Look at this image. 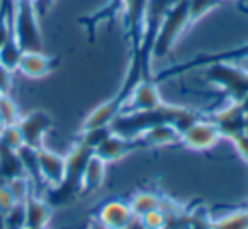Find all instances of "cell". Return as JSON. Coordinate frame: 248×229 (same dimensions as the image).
<instances>
[{"mask_svg":"<svg viewBox=\"0 0 248 229\" xmlns=\"http://www.w3.org/2000/svg\"><path fill=\"white\" fill-rule=\"evenodd\" d=\"M180 136L182 133L177 129V126H173L172 122H163L150 127L136 139L141 143L143 148H163L180 144Z\"/></svg>","mask_w":248,"mask_h":229,"instance_id":"cell-16","label":"cell"},{"mask_svg":"<svg viewBox=\"0 0 248 229\" xmlns=\"http://www.w3.org/2000/svg\"><path fill=\"white\" fill-rule=\"evenodd\" d=\"M204 116H206V112H201V110L163 102L162 106L155 107V109L121 112L110 124V131L123 137L136 139L145 131H148L150 127L156 126V124L172 122L180 133H184L190 124H194Z\"/></svg>","mask_w":248,"mask_h":229,"instance_id":"cell-1","label":"cell"},{"mask_svg":"<svg viewBox=\"0 0 248 229\" xmlns=\"http://www.w3.org/2000/svg\"><path fill=\"white\" fill-rule=\"evenodd\" d=\"M189 28V0H175L160 24L152 60L165 58Z\"/></svg>","mask_w":248,"mask_h":229,"instance_id":"cell-4","label":"cell"},{"mask_svg":"<svg viewBox=\"0 0 248 229\" xmlns=\"http://www.w3.org/2000/svg\"><path fill=\"white\" fill-rule=\"evenodd\" d=\"M85 229H109V228H107V226H104L102 222L99 221V219L93 217L92 221H90L89 224L85 226Z\"/></svg>","mask_w":248,"mask_h":229,"instance_id":"cell-33","label":"cell"},{"mask_svg":"<svg viewBox=\"0 0 248 229\" xmlns=\"http://www.w3.org/2000/svg\"><path fill=\"white\" fill-rule=\"evenodd\" d=\"M26 171L22 167V161L19 153L14 150L0 144V180H12V178L24 177Z\"/></svg>","mask_w":248,"mask_h":229,"instance_id":"cell-19","label":"cell"},{"mask_svg":"<svg viewBox=\"0 0 248 229\" xmlns=\"http://www.w3.org/2000/svg\"><path fill=\"white\" fill-rule=\"evenodd\" d=\"M39 19L34 0H14L12 36L22 51H43Z\"/></svg>","mask_w":248,"mask_h":229,"instance_id":"cell-5","label":"cell"},{"mask_svg":"<svg viewBox=\"0 0 248 229\" xmlns=\"http://www.w3.org/2000/svg\"><path fill=\"white\" fill-rule=\"evenodd\" d=\"M226 0H189V26L192 28L197 21L209 14L211 11L223 5Z\"/></svg>","mask_w":248,"mask_h":229,"instance_id":"cell-23","label":"cell"},{"mask_svg":"<svg viewBox=\"0 0 248 229\" xmlns=\"http://www.w3.org/2000/svg\"><path fill=\"white\" fill-rule=\"evenodd\" d=\"M38 163H39L41 180L43 183H46V187H55V185L62 183L63 177H65V167H66L65 156H62V154L43 146L38 150Z\"/></svg>","mask_w":248,"mask_h":229,"instance_id":"cell-14","label":"cell"},{"mask_svg":"<svg viewBox=\"0 0 248 229\" xmlns=\"http://www.w3.org/2000/svg\"><path fill=\"white\" fill-rule=\"evenodd\" d=\"M53 124L55 122H53L51 114L43 109H34L21 116L17 126L21 129L26 146L39 150V148L45 146V137L53 129Z\"/></svg>","mask_w":248,"mask_h":229,"instance_id":"cell-8","label":"cell"},{"mask_svg":"<svg viewBox=\"0 0 248 229\" xmlns=\"http://www.w3.org/2000/svg\"><path fill=\"white\" fill-rule=\"evenodd\" d=\"M163 99L160 95L158 83L153 78H145L131 90L128 99L124 100L121 112H136V110H148L162 106Z\"/></svg>","mask_w":248,"mask_h":229,"instance_id":"cell-10","label":"cell"},{"mask_svg":"<svg viewBox=\"0 0 248 229\" xmlns=\"http://www.w3.org/2000/svg\"><path fill=\"white\" fill-rule=\"evenodd\" d=\"M26 228V204L16 202L5 212V229H22Z\"/></svg>","mask_w":248,"mask_h":229,"instance_id":"cell-27","label":"cell"},{"mask_svg":"<svg viewBox=\"0 0 248 229\" xmlns=\"http://www.w3.org/2000/svg\"><path fill=\"white\" fill-rule=\"evenodd\" d=\"M93 151L90 148L75 141L70 153L65 156L66 167L62 183L55 185V187H46L45 198L53 209L66 205L80 197V192H82V175L83 170H85L87 161L90 160Z\"/></svg>","mask_w":248,"mask_h":229,"instance_id":"cell-2","label":"cell"},{"mask_svg":"<svg viewBox=\"0 0 248 229\" xmlns=\"http://www.w3.org/2000/svg\"><path fill=\"white\" fill-rule=\"evenodd\" d=\"M240 61H248V43H243V45L236 46V48L224 49V51L197 55L184 63H177L173 66L160 70L156 75H152V78L156 83H162L169 78L184 75V73L194 72V70H202L209 65H214V63H234V65H238Z\"/></svg>","mask_w":248,"mask_h":229,"instance_id":"cell-6","label":"cell"},{"mask_svg":"<svg viewBox=\"0 0 248 229\" xmlns=\"http://www.w3.org/2000/svg\"><path fill=\"white\" fill-rule=\"evenodd\" d=\"M231 143H233L238 156H240L248 167V133L238 134L236 137H233V139H231Z\"/></svg>","mask_w":248,"mask_h":229,"instance_id":"cell-31","label":"cell"},{"mask_svg":"<svg viewBox=\"0 0 248 229\" xmlns=\"http://www.w3.org/2000/svg\"><path fill=\"white\" fill-rule=\"evenodd\" d=\"M221 139L223 137L214 122L204 116L184 131L180 136V146L192 151H207L213 150Z\"/></svg>","mask_w":248,"mask_h":229,"instance_id":"cell-9","label":"cell"},{"mask_svg":"<svg viewBox=\"0 0 248 229\" xmlns=\"http://www.w3.org/2000/svg\"><path fill=\"white\" fill-rule=\"evenodd\" d=\"M202 70L206 82L216 87L228 102L240 104L248 95V68L234 63H214Z\"/></svg>","mask_w":248,"mask_h":229,"instance_id":"cell-3","label":"cell"},{"mask_svg":"<svg viewBox=\"0 0 248 229\" xmlns=\"http://www.w3.org/2000/svg\"><path fill=\"white\" fill-rule=\"evenodd\" d=\"M22 114L19 110V106L11 95H0V117L5 122V126L7 124H17Z\"/></svg>","mask_w":248,"mask_h":229,"instance_id":"cell-26","label":"cell"},{"mask_svg":"<svg viewBox=\"0 0 248 229\" xmlns=\"http://www.w3.org/2000/svg\"><path fill=\"white\" fill-rule=\"evenodd\" d=\"M93 217L99 219L109 229H128L136 219L128 202L119 200V198L104 202Z\"/></svg>","mask_w":248,"mask_h":229,"instance_id":"cell-13","label":"cell"},{"mask_svg":"<svg viewBox=\"0 0 248 229\" xmlns=\"http://www.w3.org/2000/svg\"><path fill=\"white\" fill-rule=\"evenodd\" d=\"M106 167L107 163H104L95 154L90 156L82 175V192H80V197L92 194V192L99 190L102 187L104 180H106Z\"/></svg>","mask_w":248,"mask_h":229,"instance_id":"cell-18","label":"cell"},{"mask_svg":"<svg viewBox=\"0 0 248 229\" xmlns=\"http://www.w3.org/2000/svg\"><path fill=\"white\" fill-rule=\"evenodd\" d=\"M21 55H22L21 46L17 45V41H16L14 36H12V38L0 48V65L9 68L11 72H16L19 65V60H21Z\"/></svg>","mask_w":248,"mask_h":229,"instance_id":"cell-24","label":"cell"},{"mask_svg":"<svg viewBox=\"0 0 248 229\" xmlns=\"http://www.w3.org/2000/svg\"><path fill=\"white\" fill-rule=\"evenodd\" d=\"M0 144L14 151H19L24 146V139H22L21 129H19L17 124H7V126H4V129L0 131Z\"/></svg>","mask_w":248,"mask_h":229,"instance_id":"cell-25","label":"cell"},{"mask_svg":"<svg viewBox=\"0 0 248 229\" xmlns=\"http://www.w3.org/2000/svg\"><path fill=\"white\" fill-rule=\"evenodd\" d=\"M4 126H5V122H4V121H2V117H0V131L4 129Z\"/></svg>","mask_w":248,"mask_h":229,"instance_id":"cell-34","label":"cell"},{"mask_svg":"<svg viewBox=\"0 0 248 229\" xmlns=\"http://www.w3.org/2000/svg\"><path fill=\"white\" fill-rule=\"evenodd\" d=\"M213 229H248V211L245 207L233 209L213 219Z\"/></svg>","mask_w":248,"mask_h":229,"instance_id":"cell-21","label":"cell"},{"mask_svg":"<svg viewBox=\"0 0 248 229\" xmlns=\"http://www.w3.org/2000/svg\"><path fill=\"white\" fill-rule=\"evenodd\" d=\"M162 200H163V195L156 194V192L152 190H140L129 198V207H131L133 214L135 217H141L145 215L146 212L150 211H155V209H162Z\"/></svg>","mask_w":248,"mask_h":229,"instance_id":"cell-20","label":"cell"},{"mask_svg":"<svg viewBox=\"0 0 248 229\" xmlns=\"http://www.w3.org/2000/svg\"><path fill=\"white\" fill-rule=\"evenodd\" d=\"M141 143L138 139H129V137H123L116 133H110L99 146L93 150V154L104 161V163H114V161L123 160L124 156H128L135 150H140Z\"/></svg>","mask_w":248,"mask_h":229,"instance_id":"cell-12","label":"cell"},{"mask_svg":"<svg viewBox=\"0 0 248 229\" xmlns=\"http://www.w3.org/2000/svg\"><path fill=\"white\" fill-rule=\"evenodd\" d=\"M26 204V228L28 229H48L51 221L53 207L45 197L31 194L24 200Z\"/></svg>","mask_w":248,"mask_h":229,"instance_id":"cell-17","label":"cell"},{"mask_svg":"<svg viewBox=\"0 0 248 229\" xmlns=\"http://www.w3.org/2000/svg\"><path fill=\"white\" fill-rule=\"evenodd\" d=\"M138 222L143 229H167V214L163 209H155L138 217Z\"/></svg>","mask_w":248,"mask_h":229,"instance_id":"cell-29","label":"cell"},{"mask_svg":"<svg viewBox=\"0 0 248 229\" xmlns=\"http://www.w3.org/2000/svg\"><path fill=\"white\" fill-rule=\"evenodd\" d=\"M60 66L58 56L46 55L43 51H22L17 70L28 78H43Z\"/></svg>","mask_w":248,"mask_h":229,"instance_id":"cell-11","label":"cell"},{"mask_svg":"<svg viewBox=\"0 0 248 229\" xmlns=\"http://www.w3.org/2000/svg\"><path fill=\"white\" fill-rule=\"evenodd\" d=\"M14 0H0V48L12 38Z\"/></svg>","mask_w":248,"mask_h":229,"instance_id":"cell-22","label":"cell"},{"mask_svg":"<svg viewBox=\"0 0 248 229\" xmlns=\"http://www.w3.org/2000/svg\"><path fill=\"white\" fill-rule=\"evenodd\" d=\"M31 180L28 177H17L12 178V180H7V187L11 190V194L14 195L16 202H24L29 195L32 194V187H31Z\"/></svg>","mask_w":248,"mask_h":229,"instance_id":"cell-28","label":"cell"},{"mask_svg":"<svg viewBox=\"0 0 248 229\" xmlns=\"http://www.w3.org/2000/svg\"><path fill=\"white\" fill-rule=\"evenodd\" d=\"M34 4H36V9H38L39 17H43V15H46V12L49 11L53 0H34Z\"/></svg>","mask_w":248,"mask_h":229,"instance_id":"cell-32","label":"cell"},{"mask_svg":"<svg viewBox=\"0 0 248 229\" xmlns=\"http://www.w3.org/2000/svg\"><path fill=\"white\" fill-rule=\"evenodd\" d=\"M123 109V102L117 99L116 95L110 97L109 100L102 102L100 106H97L93 110H90L87 114V117L83 119L80 131H89V129H100V127H110L112 121L121 114Z\"/></svg>","mask_w":248,"mask_h":229,"instance_id":"cell-15","label":"cell"},{"mask_svg":"<svg viewBox=\"0 0 248 229\" xmlns=\"http://www.w3.org/2000/svg\"><path fill=\"white\" fill-rule=\"evenodd\" d=\"M206 117L214 122L221 137H226L230 141L236 137L238 134L247 133L248 116L241 107V104L238 102H228L226 100V106H221L219 109L206 112Z\"/></svg>","mask_w":248,"mask_h":229,"instance_id":"cell-7","label":"cell"},{"mask_svg":"<svg viewBox=\"0 0 248 229\" xmlns=\"http://www.w3.org/2000/svg\"><path fill=\"white\" fill-rule=\"evenodd\" d=\"M14 72L0 65V95H11L12 85H14Z\"/></svg>","mask_w":248,"mask_h":229,"instance_id":"cell-30","label":"cell"},{"mask_svg":"<svg viewBox=\"0 0 248 229\" xmlns=\"http://www.w3.org/2000/svg\"><path fill=\"white\" fill-rule=\"evenodd\" d=\"M22 229H28V228H22Z\"/></svg>","mask_w":248,"mask_h":229,"instance_id":"cell-35","label":"cell"}]
</instances>
